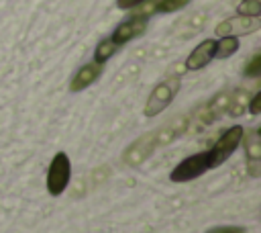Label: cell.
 <instances>
[{
	"instance_id": "3957f363",
	"label": "cell",
	"mask_w": 261,
	"mask_h": 233,
	"mask_svg": "<svg viewBox=\"0 0 261 233\" xmlns=\"http://www.w3.org/2000/svg\"><path fill=\"white\" fill-rule=\"evenodd\" d=\"M179 90V80L171 78L167 82H161L153 88L151 96L147 98V104H145V116H155L159 114L163 108L169 106V102L173 100L175 92Z\"/></svg>"
},
{
	"instance_id": "2e32d148",
	"label": "cell",
	"mask_w": 261,
	"mask_h": 233,
	"mask_svg": "<svg viewBox=\"0 0 261 233\" xmlns=\"http://www.w3.org/2000/svg\"><path fill=\"white\" fill-rule=\"evenodd\" d=\"M208 233H245L243 227H216V229H210Z\"/></svg>"
},
{
	"instance_id": "8fae6325",
	"label": "cell",
	"mask_w": 261,
	"mask_h": 233,
	"mask_svg": "<svg viewBox=\"0 0 261 233\" xmlns=\"http://www.w3.org/2000/svg\"><path fill=\"white\" fill-rule=\"evenodd\" d=\"M237 49H239V39H237V37H220V41H216L214 57L224 59V57L232 55Z\"/></svg>"
},
{
	"instance_id": "7c38bea8",
	"label": "cell",
	"mask_w": 261,
	"mask_h": 233,
	"mask_svg": "<svg viewBox=\"0 0 261 233\" xmlns=\"http://www.w3.org/2000/svg\"><path fill=\"white\" fill-rule=\"evenodd\" d=\"M241 16H259L261 14V0H243L237 6Z\"/></svg>"
},
{
	"instance_id": "277c9868",
	"label": "cell",
	"mask_w": 261,
	"mask_h": 233,
	"mask_svg": "<svg viewBox=\"0 0 261 233\" xmlns=\"http://www.w3.org/2000/svg\"><path fill=\"white\" fill-rule=\"evenodd\" d=\"M243 137H245V129H243L241 125H234V127H230L228 131H224V133L220 135V139L214 143V147L208 149V151H210V157H212V168L220 166V164L241 145Z\"/></svg>"
},
{
	"instance_id": "9a60e30c",
	"label": "cell",
	"mask_w": 261,
	"mask_h": 233,
	"mask_svg": "<svg viewBox=\"0 0 261 233\" xmlns=\"http://www.w3.org/2000/svg\"><path fill=\"white\" fill-rule=\"evenodd\" d=\"M259 110H261V92H257V94L249 100V112H251V114H259Z\"/></svg>"
},
{
	"instance_id": "9c48e42d",
	"label": "cell",
	"mask_w": 261,
	"mask_h": 233,
	"mask_svg": "<svg viewBox=\"0 0 261 233\" xmlns=\"http://www.w3.org/2000/svg\"><path fill=\"white\" fill-rule=\"evenodd\" d=\"M249 104V92L247 90H237L232 94H228V102H226V110L232 116H239L245 112V106Z\"/></svg>"
},
{
	"instance_id": "52a82bcc",
	"label": "cell",
	"mask_w": 261,
	"mask_h": 233,
	"mask_svg": "<svg viewBox=\"0 0 261 233\" xmlns=\"http://www.w3.org/2000/svg\"><path fill=\"white\" fill-rule=\"evenodd\" d=\"M214 51H216V41L206 39L200 45H196V49L188 55L186 59V69H202L204 65H208L214 59Z\"/></svg>"
},
{
	"instance_id": "6da1fadb",
	"label": "cell",
	"mask_w": 261,
	"mask_h": 233,
	"mask_svg": "<svg viewBox=\"0 0 261 233\" xmlns=\"http://www.w3.org/2000/svg\"><path fill=\"white\" fill-rule=\"evenodd\" d=\"M208 170H212V157H210V151H202V153H196V155L181 159L171 170L169 178L173 182H190V180L200 178Z\"/></svg>"
},
{
	"instance_id": "30bf717a",
	"label": "cell",
	"mask_w": 261,
	"mask_h": 233,
	"mask_svg": "<svg viewBox=\"0 0 261 233\" xmlns=\"http://www.w3.org/2000/svg\"><path fill=\"white\" fill-rule=\"evenodd\" d=\"M118 49V45L108 37V39H102L98 45H96V51H94V61L96 63H104V61H108L112 55H114V51Z\"/></svg>"
},
{
	"instance_id": "8992f818",
	"label": "cell",
	"mask_w": 261,
	"mask_h": 233,
	"mask_svg": "<svg viewBox=\"0 0 261 233\" xmlns=\"http://www.w3.org/2000/svg\"><path fill=\"white\" fill-rule=\"evenodd\" d=\"M145 29H147V16H145V14H137V16H133V18H128V20H122V22L114 29V33H112L110 39H112L116 45H122V43H126V41H130V39L143 35Z\"/></svg>"
},
{
	"instance_id": "ba28073f",
	"label": "cell",
	"mask_w": 261,
	"mask_h": 233,
	"mask_svg": "<svg viewBox=\"0 0 261 233\" xmlns=\"http://www.w3.org/2000/svg\"><path fill=\"white\" fill-rule=\"evenodd\" d=\"M100 74H102V63H96V61L86 63V65L80 67L77 74L73 76V80H71V84H69V90H71V92H80V90L88 88L90 84H94V82L100 78Z\"/></svg>"
},
{
	"instance_id": "5bb4252c",
	"label": "cell",
	"mask_w": 261,
	"mask_h": 233,
	"mask_svg": "<svg viewBox=\"0 0 261 233\" xmlns=\"http://www.w3.org/2000/svg\"><path fill=\"white\" fill-rule=\"evenodd\" d=\"M261 74V55L257 53L247 65H245V76H249V78H255V76H259Z\"/></svg>"
},
{
	"instance_id": "4fadbf2b",
	"label": "cell",
	"mask_w": 261,
	"mask_h": 233,
	"mask_svg": "<svg viewBox=\"0 0 261 233\" xmlns=\"http://www.w3.org/2000/svg\"><path fill=\"white\" fill-rule=\"evenodd\" d=\"M188 2L190 0H157L153 10H157V12H173V10L184 8Z\"/></svg>"
},
{
	"instance_id": "e0dca14e",
	"label": "cell",
	"mask_w": 261,
	"mask_h": 233,
	"mask_svg": "<svg viewBox=\"0 0 261 233\" xmlns=\"http://www.w3.org/2000/svg\"><path fill=\"white\" fill-rule=\"evenodd\" d=\"M141 2H145V0H116V6L118 8H135V6H139Z\"/></svg>"
},
{
	"instance_id": "5b68a950",
	"label": "cell",
	"mask_w": 261,
	"mask_h": 233,
	"mask_svg": "<svg viewBox=\"0 0 261 233\" xmlns=\"http://www.w3.org/2000/svg\"><path fill=\"white\" fill-rule=\"evenodd\" d=\"M259 29V20L257 16H234V18H226L222 22L216 25L214 33L218 37H237V35H245V33H253Z\"/></svg>"
},
{
	"instance_id": "7a4b0ae2",
	"label": "cell",
	"mask_w": 261,
	"mask_h": 233,
	"mask_svg": "<svg viewBox=\"0 0 261 233\" xmlns=\"http://www.w3.org/2000/svg\"><path fill=\"white\" fill-rule=\"evenodd\" d=\"M69 176H71V161L69 157L59 151L53 155L49 170H47V190L51 196H59L65 186L69 184Z\"/></svg>"
}]
</instances>
